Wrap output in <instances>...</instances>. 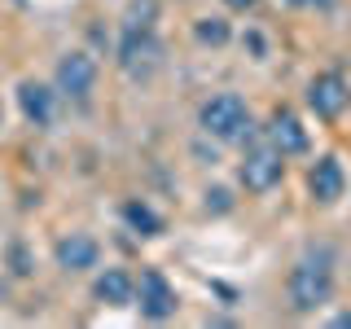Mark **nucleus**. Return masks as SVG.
<instances>
[{
    "mask_svg": "<svg viewBox=\"0 0 351 329\" xmlns=\"http://www.w3.org/2000/svg\"><path fill=\"white\" fill-rule=\"evenodd\" d=\"M334 325H338V329H351V312H338V316H334Z\"/></svg>",
    "mask_w": 351,
    "mask_h": 329,
    "instance_id": "19",
    "label": "nucleus"
},
{
    "mask_svg": "<svg viewBox=\"0 0 351 329\" xmlns=\"http://www.w3.org/2000/svg\"><path fill=\"white\" fill-rule=\"evenodd\" d=\"M263 136L277 145L285 158H294V154H307V127L299 123V114L294 110H272L268 127H263Z\"/></svg>",
    "mask_w": 351,
    "mask_h": 329,
    "instance_id": "10",
    "label": "nucleus"
},
{
    "mask_svg": "<svg viewBox=\"0 0 351 329\" xmlns=\"http://www.w3.org/2000/svg\"><path fill=\"white\" fill-rule=\"evenodd\" d=\"M281 175H285V154L272 145L268 136L250 141L246 154H241V162H237L241 189H246V193H268V189H277V184H281Z\"/></svg>",
    "mask_w": 351,
    "mask_h": 329,
    "instance_id": "3",
    "label": "nucleus"
},
{
    "mask_svg": "<svg viewBox=\"0 0 351 329\" xmlns=\"http://www.w3.org/2000/svg\"><path fill=\"white\" fill-rule=\"evenodd\" d=\"M307 189H312V197L321 206H334L338 197H343L347 189V175H343V162L334 158V154H325V158L312 162V171H307Z\"/></svg>",
    "mask_w": 351,
    "mask_h": 329,
    "instance_id": "9",
    "label": "nucleus"
},
{
    "mask_svg": "<svg viewBox=\"0 0 351 329\" xmlns=\"http://www.w3.org/2000/svg\"><path fill=\"white\" fill-rule=\"evenodd\" d=\"M193 36H197V44H211V49H219V44H228V22L224 18H197L193 22Z\"/></svg>",
    "mask_w": 351,
    "mask_h": 329,
    "instance_id": "15",
    "label": "nucleus"
},
{
    "mask_svg": "<svg viewBox=\"0 0 351 329\" xmlns=\"http://www.w3.org/2000/svg\"><path fill=\"white\" fill-rule=\"evenodd\" d=\"M93 294H97V303H106V307H132L136 303V277L123 272V268H106V272H97Z\"/></svg>",
    "mask_w": 351,
    "mask_h": 329,
    "instance_id": "12",
    "label": "nucleus"
},
{
    "mask_svg": "<svg viewBox=\"0 0 351 329\" xmlns=\"http://www.w3.org/2000/svg\"><path fill=\"white\" fill-rule=\"evenodd\" d=\"M119 66L128 80L145 84L154 80V71L162 66V44L154 31H119Z\"/></svg>",
    "mask_w": 351,
    "mask_h": 329,
    "instance_id": "4",
    "label": "nucleus"
},
{
    "mask_svg": "<svg viewBox=\"0 0 351 329\" xmlns=\"http://www.w3.org/2000/svg\"><path fill=\"white\" fill-rule=\"evenodd\" d=\"M154 22H158V5L154 0H132L119 31H154Z\"/></svg>",
    "mask_w": 351,
    "mask_h": 329,
    "instance_id": "14",
    "label": "nucleus"
},
{
    "mask_svg": "<svg viewBox=\"0 0 351 329\" xmlns=\"http://www.w3.org/2000/svg\"><path fill=\"white\" fill-rule=\"evenodd\" d=\"M53 259H58V268H66V272H88L101 259V246L88 233H66L58 246H53Z\"/></svg>",
    "mask_w": 351,
    "mask_h": 329,
    "instance_id": "11",
    "label": "nucleus"
},
{
    "mask_svg": "<svg viewBox=\"0 0 351 329\" xmlns=\"http://www.w3.org/2000/svg\"><path fill=\"white\" fill-rule=\"evenodd\" d=\"M123 224L132 233H141V237H158L162 233V215L154 211V206H145L141 197H128L123 202Z\"/></svg>",
    "mask_w": 351,
    "mask_h": 329,
    "instance_id": "13",
    "label": "nucleus"
},
{
    "mask_svg": "<svg viewBox=\"0 0 351 329\" xmlns=\"http://www.w3.org/2000/svg\"><path fill=\"white\" fill-rule=\"evenodd\" d=\"M285 5H294V9H329V5H334V0H285Z\"/></svg>",
    "mask_w": 351,
    "mask_h": 329,
    "instance_id": "18",
    "label": "nucleus"
},
{
    "mask_svg": "<svg viewBox=\"0 0 351 329\" xmlns=\"http://www.w3.org/2000/svg\"><path fill=\"white\" fill-rule=\"evenodd\" d=\"M285 294H290V307L299 316L316 312L334 299V250L329 246H316L290 268V281H285Z\"/></svg>",
    "mask_w": 351,
    "mask_h": 329,
    "instance_id": "1",
    "label": "nucleus"
},
{
    "mask_svg": "<svg viewBox=\"0 0 351 329\" xmlns=\"http://www.w3.org/2000/svg\"><path fill=\"white\" fill-rule=\"evenodd\" d=\"M228 206H233V197H228V189H219V184H215V189H206V211L224 215Z\"/></svg>",
    "mask_w": 351,
    "mask_h": 329,
    "instance_id": "16",
    "label": "nucleus"
},
{
    "mask_svg": "<svg viewBox=\"0 0 351 329\" xmlns=\"http://www.w3.org/2000/svg\"><path fill=\"white\" fill-rule=\"evenodd\" d=\"M197 127L206 136L224 141V145H246L255 136V119H250V106L241 101L237 93H215L211 101H202L197 110Z\"/></svg>",
    "mask_w": 351,
    "mask_h": 329,
    "instance_id": "2",
    "label": "nucleus"
},
{
    "mask_svg": "<svg viewBox=\"0 0 351 329\" xmlns=\"http://www.w3.org/2000/svg\"><path fill=\"white\" fill-rule=\"evenodd\" d=\"M259 0H224V9H233V14H250Z\"/></svg>",
    "mask_w": 351,
    "mask_h": 329,
    "instance_id": "17",
    "label": "nucleus"
},
{
    "mask_svg": "<svg viewBox=\"0 0 351 329\" xmlns=\"http://www.w3.org/2000/svg\"><path fill=\"white\" fill-rule=\"evenodd\" d=\"M136 307H141V316L154 325H162V321H171L176 316V307H180V299H176V285L162 277L158 268H145L136 277Z\"/></svg>",
    "mask_w": 351,
    "mask_h": 329,
    "instance_id": "5",
    "label": "nucleus"
},
{
    "mask_svg": "<svg viewBox=\"0 0 351 329\" xmlns=\"http://www.w3.org/2000/svg\"><path fill=\"white\" fill-rule=\"evenodd\" d=\"M97 88V62L88 58V53H66V58L58 62V97H71V101H88Z\"/></svg>",
    "mask_w": 351,
    "mask_h": 329,
    "instance_id": "7",
    "label": "nucleus"
},
{
    "mask_svg": "<svg viewBox=\"0 0 351 329\" xmlns=\"http://www.w3.org/2000/svg\"><path fill=\"white\" fill-rule=\"evenodd\" d=\"M18 110L27 114V123L49 127L53 114H58V88H49L40 80H22L18 84Z\"/></svg>",
    "mask_w": 351,
    "mask_h": 329,
    "instance_id": "8",
    "label": "nucleus"
},
{
    "mask_svg": "<svg viewBox=\"0 0 351 329\" xmlns=\"http://www.w3.org/2000/svg\"><path fill=\"white\" fill-rule=\"evenodd\" d=\"M307 106H312V114H316V119L334 123V119L351 106V88H347V80H343L338 71L316 75V80L307 84Z\"/></svg>",
    "mask_w": 351,
    "mask_h": 329,
    "instance_id": "6",
    "label": "nucleus"
}]
</instances>
